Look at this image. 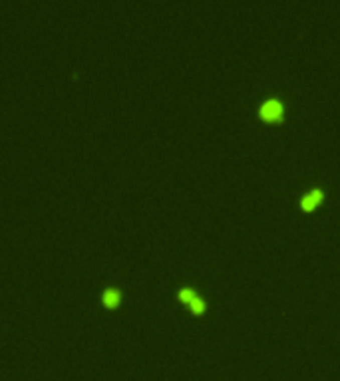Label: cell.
<instances>
[{"label": "cell", "instance_id": "1", "mask_svg": "<svg viewBox=\"0 0 340 381\" xmlns=\"http://www.w3.org/2000/svg\"><path fill=\"white\" fill-rule=\"evenodd\" d=\"M283 104L279 100H267L261 108V115L267 117V119H275V117H281L283 115Z\"/></svg>", "mask_w": 340, "mask_h": 381}, {"label": "cell", "instance_id": "2", "mask_svg": "<svg viewBox=\"0 0 340 381\" xmlns=\"http://www.w3.org/2000/svg\"><path fill=\"white\" fill-rule=\"evenodd\" d=\"M320 199H322V191L320 189H312V191H308L302 197V207L304 209H314L320 203Z\"/></svg>", "mask_w": 340, "mask_h": 381}, {"label": "cell", "instance_id": "3", "mask_svg": "<svg viewBox=\"0 0 340 381\" xmlns=\"http://www.w3.org/2000/svg\"><path fill=\"white\" fill-rule=\"evenodd\" d=\"M181 296H183V298H185V300H187V302H189V304H191L195 310H203V300H201L199 296H195L193 292H189V290H183V292H181Z\"/></svg>", "mask_w": 340, "mask_h": 381}]
</instances>
